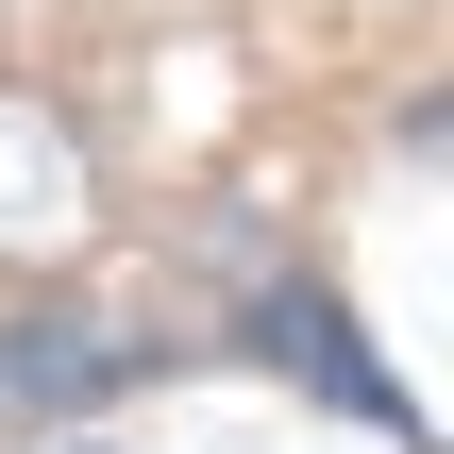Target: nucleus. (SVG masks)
<instances>
[{
	"instance_id": "3",
	"label": "nucleus",
	"mask_w": 454,
	"mask_h": 454,
	"mask_svg": "<svg viewBox=\"0 0 454 454\" xmlns=\"http://www.w3.org/2000/svg\"><path fill=\"white\" fill-rule=\"evenodd\" d=\"M118 371H135V354H118L101 320H34V337H0V404H17V421H84V404H118Z\"/></svg>"
},
{
	"instance_id": "1",
	"label": "nucleus",
	"mask_w": 454,
	"mask_h": 454,
	"mask_svg": "<svg viewBox=\"0 0 454 454\" xmlns=\"http://www.w3.org/2000/svg\"><path fill=\"white\" fill-rule=\"evenodd\" d=\"M101 236V168H84V135L34 101V84H0V270H67Z\"/></svg>"
},
{
	"instance_id": "2",
	"label": "nucleus",
	"mask_w": 454,
	"mask_h": 454,
	"mask_svg": "<svg viewBox=\"0 0 454 454\" xmlns=\"http://www.w3.org/2000/svg\"><path fill=\"white\" fill-rule=\"evenodd\" d=\"M253 354H286V371H320L337 404H371V421H404V387L371 371V337H354V320H337L320 286H270V303H253ZM404 438H421V421H404Z\"/></svg>"
}]
</instances>
